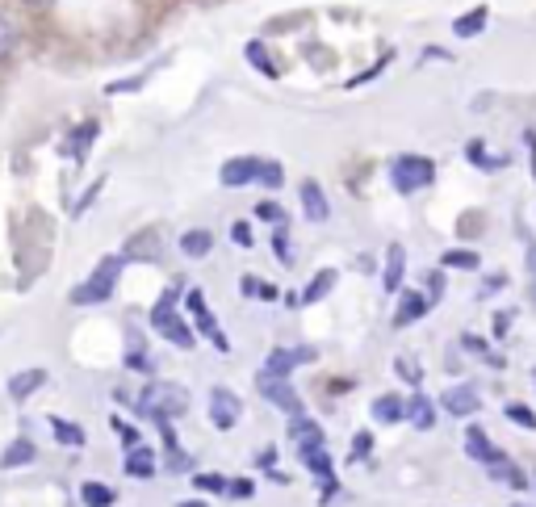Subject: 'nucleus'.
I'll return each mask as SVG.
<instances>
[{"mask_svg": "<svg viewBox=\"0 0 536 507\" xmlns=\"http://www.w3.org/2000/svg\"><path fill=\"white\" fill-rule=\"evenodd\" d=\"M441 264H444V269H461V273H474V269L482 264V256L474 252V247H449V252L441 256Z\"/></svg>", "mask_w": 536, "mask_h": 507, "instance_id": "obj_23", "label": "nucleus"}, {"mask_svg": "<svg viewBox=\"0 0 536 507\" xmlns=\"http://www.w3.org/2000/svg\"><path fill=\"white\" fill-rule=\"evenodd\" d=\"M427 298H444V273H427Z\"/></svg>", "mask_w": 536, "mask_h": 507, "instance_id": "obj_42", "label": "nucleus"}, {"mask_svg": "<svg viewBox=\"0 0 536 507\" xmlns=\"http://www.w3.org/2000/svg\"><path fill=\"white\" fill-rule=\"evenodd\" d=\"M511 328V311H503V315H495V336H507Z\"/></svg>", "mask_w": 536, "mask_h": 507, "instance_id": "obj_43", "label": "nucleus"}, {"mask_svg": "<svg viewBox=\"0 0 536 507\" xmlns=\"http://www.w3.org/2000/svg\"><path fill=\"white\" fill-rule=\"evenodd\" d=\"M93 138H96V122H84L76 135H71V143H68V151L76 155V160H84L88 155V147H93Z\"/></svg>", "mask_w": 536, "mask_h": 507, "instance_id": "obj_28", "label": "nucleus"}, {"mask_svg": "<svg viewBox=\"0 0 536 507\" xmlns=\"http://www.w3.org/2000/svg\"><path fill=\"white\" fill-rule=\"evenodd\" d=\"M193 486H197V495H227V474H214V470H206V474H193Z\"/></svg>", "mask_w": 536, "mask_h": 507, "instance_id": "obj_29", "label": "nucleus"}, {"mask_svg": "<svg viewBox=\"0 0 536 507\" xmlns=\"http://www.w3.org/2000/svg\"><path fill=\"white\" fill-rule=\"evenodd\" d=\"M402 277H407V252H402V244H390V252H385V269H382V286L390 289V294H399Z\"/></svg>", "mask_w": 536, "mask_h": 507, "instance_id": "obj_16", "label": "nucleus"}, {"mask_svg": "<svg viewBox=\"0 0 536 507\" xmlns=\"http://www.w3.org/2000/svg\"><path fill=\"white\" fill-rule=\"evenodd\" d=\"M482 26H486V9H474V13L457 17V21H453V34H457V38H469V34H478Z\"/></svg>", "mask_w": 536, "mask_h": 507, "instance_id": "obj_30", "label": "nucleus"}, {"mask_svg": "<svg viewBox=\"0 0 536 507\" xmlns=\"http://www.w3.org/2000/svg\"><path fill=\"white\" fill-rule=\"evenodd\" d=\"M273 252H276V261H281V264H293V247H289L285 227H276V231H273Z\"/></svg>", "mask_w": 536, "mask_h": 507, "instance_id": "obj_35", "label": "nucleus"}, {"mask_svg": "<svg viewBox=\"0 0 536 507\" xmlns=\"http://www.w3.org/2000/svg\"><path fill=\"white\" fill-rule=\"evenodd\" d=\"M80 499H84V507H113V499H118V495H113L110 486H101V482H84Z\"/></svg>", "mask_w": 536, "mask_h": 507, "instance_id": "obj_26", "label": "nucleus"}, {"mask_svg": "<svg viewBox=\"0 0 536 507\" xmlns=\"http://www.w3.org/2000/svg\"><path fill=\"white\" fill-rule=\"evenodd\" d=\"M180 252H185L189 261H206L210 252H214V231H206V227L185 231V235H180Z\"/></svg>", "mask_w": 536, "mask_h": 507, "instance_id": "obj_18", "label": "nucleus"}, {"mask_svg": "<svg viewBox=\"0 0 536 507\" xmlns=\"http://www.w3.org/2000/svg\"><path fill=\"white\" fill-rule=\"evenodd\" d=\"M511 507H532V503H511Z\"/></svg>", "mask_w": 536, "mask_h": 507, "instance_id": "obj_49", "label": "nucleus"}, {"mask_svg": "<svg viewBox=\"0 0 536 507\" xmlns=\"http://www.w3.org/2000/svg\"><path fill=\"white\" fill-rule=\"evenodd\" d=\"M248 59H252V63H256V68L264 71V76H276V68H273V59L264 55V46H260V42H248Z\"/></svg>", "mask_w": 536, "mask_h": 507, "instance_id": "obj_37", "label": "nucleus"}, {"mask_svg": "<svg viewBox=\"0 0 536 507\" xmlns=\"http://www.w3.org/2000/svg\"><path fill=\"white\" fill-rule=\"evenodd\" d=\"M407 420H411L419 432H427V428H436V407H432V398H411V411H407Z\"/></svg>", "mask_w": 536, "mask_h": 507, "instance_id": "obj_25", "label": "nucleus"}, {"mask_svg": "<svg viewBox=\"0 0 536 507\" xmlns=\"http://www.w3.org/2000/svg\"><path fill=\"white\" fill-rule=\"evenodd\" d=\"M13 51H17V26L4 13H0V63L13 55Z\"/></svg>", "mask_w": 536, "mask_h": 507, "instance_id": "obj_32", "label": "nucleus"}, {"mask_svg": "<svg viewBox=\"0 0 536 507\" xmlns=\"http://www.w3.org/2000/svg\"><path fill=\"white\" fill-rule=\"evenodd\" d=\"M177 507H210V503H206V499H180Z\"/></svg>", "mask_w": 536, "mask_h": 507, "instance_id": "obj_48", "label": "nucleus"}, {"mask_svg": "<svg viewBox=\"0 0 536 507\" xmlns=\"http://www.w3.org/2000/svg\"><path fill=\"white\" fill-rule=\"evenodd\" d=\"M152 328L164 336L168 344H177L180 353H189L193 348V328L180 319V311H177V302H172V294H164V298L155 302V311H152Z\"/></svg>", "mask_w": 536, "mask_h": 507, "instance_id": "obj_5", "label": "nucleus"}, {"mask_svg": "<svg viewBox=\"0 0 536 507\" xmlns=\"http://www.w3.org/2000/svg\"><path fill=\"white\" fill-rule=\"evenodd\" d=\"M503 415H507L515 428H524V432H536V411L528 407V403H507V407H503Z\"/></svg>", "mask_w": 536, "mask_h": 507, "instance_id": "obj_27", "label": "nucleus"}, {"mask_svg": "<svg viewBox=\"0 0 536 507\" xmlns=\"http://www.w3.org/2000/svg\"><path fill=\"white\" fill-rule=\"evenodd\" d=\"M532 382H536V370H532Z\"/></svg>", "mask_w": 536, "mask_h": 507, "instance_id": "obj_50", "label": "nucleus"}, {"mask_svg": "<svg viewBox=\"0 0 536 507\" xmlns=\"http://www.w3.org/2000/svg\"><path fill=\"white\" fill-rule=\"evenodd\" d=\"M268 478H273L276 486H289V474H281V470H268Z\"/></svg>", "mask_w": 536, "mask_h": 507, "instance_id": "obj_47", "label": "nucleus"}, {"mask_svg": "<svg viewBox=\"0 0 536 507\" xmlns=\"http://www.w3.org/2000/svg\"><path fill=\"white\" fill-rule=\"evenodd\" d=\"M34 457H38V449H34V440L17 436V440H9V449L0 453V466H4V470H17V466H29Z\"/></svg>", "mask_w": 536, "mask_h": 507, "instance_id": "obj_21", "label": "nucleus"}, {"mask_svg": "<svg viewBox=\"0 0 536 507\" xmlns=\"http://www.w3.org/2000/svg\"><path fill=\"white\" fill-rule=\"evenodd\" d=\"M394 373H399L402 382H411V386L424 382V370H419V365H415L411 357H399V361H394Z\"/></svg>", "mask_w": 536, "mask_h": 507, "instance_id": "obj_34", "label": "nucleus"}, {"mask_svg": "<svg viewBox=\"0 0 536 507\" xmlns=\"http://www.w3.org/2000/svg\"><path fill=\"white\" fill-rule=\"evenodd\" d=\"M365 453H373V432H357L352 436V461H365Z\"/></svg>", "mask_w": 536, "mask_h": 507, "instance_id": "obj_38", "label": "nucleus"}, {"mask_svg": "<svg viewBox=\"0 0 536 507\" xmlns=\"http://www.w3.org/2000/svg\"><path fill=\"white\" fill-rule=\"evenodd\" d=\"M432 311V298L419 294V289H402L399 294V306H394V328H411L419 319Z\"/></svg>", "mask_w": 536, "mask_h": 507, "instance_id": "obj_12", "label": "nucleus"}, {"mask_svg": "<svg viewBox=\"0 0 536 507\" xmlns=\"http://www.w3.org/2000/svg\"><path fill=\"white\" fill-rule=\"evenodd\" d=\"M231 239H235V247H256V244H252V227H248V222H231Z\"/></svg>", "mask_w": 536, "mask_h": 507, "instance_id": "obj_39", "label": "nucleus"}, {"mask_svg": "<svg viewBox=\"0 0 536 507\" xmlns=\"http://www.w3.org/2000/svg\"><path fill=\"white\" fill-rule=\"evenodd\" d=\"M260 164L264 160H252V155H235V160H227L219 172L222 189H243V185H252V180L260 177Z\"/></svg>", "mask_w": 536, "mask_h": 507, "instance_id": "obj_11", "label": "nucleus"}, {"mask_svg": "<svg viewBox=\"0 0 536 507\" xmlns=\"http://www.w3.org/2000/svg\"><path fill=\"white\" fill-rule=\"evenodd\" d=\"M126 474H130V478H138V482L155 478V453L147 449V445H135V449L126 453Z\"/></svg>", "mask_w": 536, "mask_h": 507, "instance_id": "obj_20", "label": "nucleus"}, {"mask_svg": "<svg viewBox=\"0 0 536 507\" xmlns=\"http://www.w3.org/2000/svg\"><path fill=\"white\" fill-rule=\"evenodd\" d=\"M310 361H315V348H273L260 370H268V373H293L298 365H310Z\"/></svg>", "mask_w": 536, "mask_h": 507, "instance_id": "obj_14", "label": "nucleus"}, {"mask_svg": "<svg viewBox=\"0 0 536 507\" xmlns=\"http://www.w3.org/2000/svg\"><path fill=\"white\" fill-rule=\"evenodd\" d=\"M243 420V398L227 390V386H214L210 390V424L219 428V432H231L235 424Z\"/></svg>", "mask_w": 536, "mask_h": 507, "instance_id": "obj_6", "label": "nucleus"}, {"mask_svg": "<svg viewBox=\"0 0 536 507\" xmlns=\"http://www.w3.org/2000/svg\"><path fill=\"white\" fill-rule=\"evenodd\" d=\"M441 411L453 420H469L474 411H482V390L478 386H449L441 395Z\"/></svg>", "mask_w": 536, "mask_h": 507, "instance_id": "obj_9", "label": "nucleus"}, {"mask_svg": "<svg viewBox=\"0 0 536 507\" xmlns=\"http://www.w3.org/2000/svg\"><path fill=\"white\" fill-rule=\"evenodd\" d=\"M264 185V189H281V185H285V168H281V160H264L260 164V177H256Z\"/></svg>", "mask_w": 536, "mask_h": 507, "instance_id": "obj_31", "label": "nucleus"}, {"mask_svg": "<svg viewBox=\"0 0 536 507\" xmlns=\"http://www.w3.org/2000/svg\"><path fill=\"white\" fill-rule=\"evenodd\" d=\"M138 411L160 420V424H172L189 411V390L177 382H152L143 395H138Z\"/></svg>", "mask_w": 536, "mask_h": 507, "instance_id": "obj_1", "label": "nucleus"}, {"mask_svg": "<svg viewBox=\"0 0 536 507\" xmlns=\"http://www.w3.org/2000/svg\"><path fill=\"white\" fill-rule=\"evenodd\" d=\"M273 461H276V449H264L260 457H256V466H260V470H268V466H273Z\"/></svg>", "mask_w": 536, "mask_h": 507, "instance_id": "obj_44", "label": "nucleus"}, {"mask_svg": "<svg viewBox=\"0 0 536 507\" xmlns=\"http://www.w3.org/2000/svg\"><path fill=\"white\" fill-rule=\"evenodd\" d=\"M302 466L310 470L315 478H331V457H327V449H323V453H315V457H306Z\"/></svg>", "mask_w": 536, "mask_h": 507, "instance_id": "obj_36", "label": "nucleus"}, {"mask_svg": "<svg viewBox=\"0 0 536 507\" xmlns=\"http://www.w3.org/2000/svg\"><path fill=\"white\" fill-rule=\"evenodd\" d=\"M528 160H532V177H536V135L528 130Z\"/></svg>", "mask_w": 536, "mask_h": 507, "instance_id": "obj_45", "label": "nucleus"}, {"mask_svg": "<svg viewBox=\"0 0 536 507\" xmlns=\"http://www.w3.org/2000/svg\"><path fill=\"white\" fill-rule=\"evenodd\" d=\"M407 411H411V403H407L402 395H377L373 398V420H377V424H402Z\"/></svg>", "mask_w": 536, "mask_h": 507, "instance_id": "obj_15", "label": "nucleus"}, {"mask_svg": "<svg viewBox=\"0 0 536 507\" xmlns=\"http://www.w3.org/2000/svg\"><path fill=\"white\" fill-rule=\"evenodd\" d=\"M42 386H46V370H21V373H13V378H9V386H4V390H9V398H13V403H26V398L34 395V390H42Z\"/></svg>", "mask_w": 536, "mask_h": 507, "instance_id": "obj_17", "label": "nucleus"}, {"mask_svg": "<svg viewBox=\"0 0 536 507\" xmlns=\"http://www.w3.org/2000/svg\"><path fill=\"white\" fill-rule=\"evenodd\" d=\"M122 256H105V261L93 269V277L84 281V286L71 289V302L76 306H93V302H105L113 294V286H118V273H122Z\"/></svg>", "mask_w": 536, "mask_h": 507, "instance_id": "obj_3", "label": "nucleus"}, {"mask_svg": "<svg viewBox=\"0 0 536 507\" xmlns=\"http://www.w3.org/2000/svg\"><path fill=\"white\" fill-rule=\"evenodd\" d=\"M51 432H55V440L59 445H68V449H84V445H88L84 428L68 424V420H59V415H51Z\"/></svg>", "mask_w": 536, "mask_h": 507, "instance_id": "obj_24", "label": "nucleus"}, {"mask_svg": "<svg viewBox=\"0 0 536 507\" xmlns=\"http://www.w3.org/2000/svg\"><path fill=\"white\" fill-rule=\"evenodd\" d=\"M252 491H256V486H252L248 478H239V482H227V495H231V499H252Z\"/></svg>", "mask_w": 536, "mask_h": 507, "instance_id": "obj_41", "label": "nucleus"}, {"mask_svg": "<svg viewBox=\"0 0 536 507\" xmlns=\"http://www.w3.org/2000/svg\"><path fill=\"white\" fill-rule=\"evenodd\" d=\"M461 445H466V457H474V461H482V466H499V461L507 457V453L499 449L495 440L486 436V432H482L478 424H469V428H466V436H461Z\"/></svg>", "mask_w": 536, "mask_h": 507, "instance_id": "obj_10", "label": "nucleus"}, {"mask_svg": "<svg viewBox=\"0 0 536 507\" xmlns=\"http://www.w3.org/2000/svg\"><path fill=\"white\" fill-rule=\"evenodd\" d=\"M491 478H495V482H507L511 491H528V482H532L520 466H511V457H503L499 466H491Z\"/></svg>", "mask_w": 536, "mask_h": 507, "instance_id": "obj_22", "label": "nucleus"}, {"mask_svg": "<svg viewBox=\"0 0 536 507\" xmlns=\"http://www.w3.org/2000/svg\"><path fill=\"white\" fill-rule=\"evenodd\" d=\"M432 180H436V164H432L427 155H399V160L390 164V185H394L402 197L427 189Z\"/></svg>", "mask_w": 536, "mask_h": 507, "instance_id": "obj_2", "label": "nucleus"}, {"mask_svg": "<svg viewBox=\"0 0 536 507\" xmlns=\"http://www.w3.org/2000/svg\"><path fill=\"white\" fill-rule=\"evenodd\" d=\"M289 440L298 445V457H302V461L327 449V436H323V428H318L310 415H293V420H289Z\"/></svg>", "mask_w": 536, "mask_h": 507, "instance_id": "obj_8", "label": "nucleus"}, {"mask_svg": "<svg viewBox=\"0 0 536 507\" xmlns=\"http://www.w3.org/2000/svg\"><path fill=\"white\" fill-rule=\"evenodd\" d=\"M185 311L193 315V323H197V331H206L210 336V344L219 348V353H231V344H227V336H222V328L214 323V315H210V302H206V294L202 289H189L185 294Z\"/></svg>", "mask_w": 536, "mask_h": 507, "instance_id": "obj_7", "label": "nucleus"}, {"mask_svg": "<svg viewBox=\"0 0 536 507\" xmlns=\"http://www.w3.org/2000/svg\"><path fill=\"white\" fill-rule=\"evenodd\" d=\"M461 348H466V353H474V357H491V353H486V340H482V336H461Z\"/></svg>", "mask_w": 536, "mask_h": 507, "instance_id": "obj_40", "label": "nucleus"}, {"mask_svg": "<svg viewBox=\"0 0 536 507\" xmlns=\"http://www.w3.org/2000/svg\"><path fill=\"white\" fill-rule=\"evenodd\" d=\"M524 264H528V273H532V277H536V244H532V247H528V256H524Z\"/></svg>", "mask_w": 536, "mask_h": 507, "instance_id": "obj_46", "label": "nucleus"}, {"mask_svg": "<svg viewBox=\"0 0 536 507\" xmlns=\"http://www.w3.org/2000/svg\"><path fill=\"white\" fill-rule=\"evenodd\" d=\"M256 219H260V222H273V227H281V222H285V210H281V202L264 197L260 206H256Z\"/></svg>", "mask_w": 536, "mask_h": 507, "instance_id": "obj_33", "label": "nucleus"}, {"mask_svg": "<svg viewBox=\"0 0 536 507\" xmlns=\"http://www.w3.org/2000/svg\"><path fill=\"white\" fill-rule=\"evenodd\" d=\"M335 281H340V273H335V269H318V273L310 277V286L298 294V302H302V306H315V302H323L331 289H335Z\"/></svg>", "mask_w": 536, "mask_h": 507, "instance_id": "obj_19", "label": "nucleus"}, {"mask_svg": "<svg viewBox=\"0 0 536 507\" xmlns=\"http://www.w3.org/2000/svg\"><path fill=\"white\" fill-rule=\"evenodd\" d=\"M256 390H260V398H268L276 411H285L289 420L293 415H306L302 398H298V390L289 386V373H268V370H256Z\"/></svg>", "mask_w": 536, "mask_h": 507, "instance_id": "obj_4", "label": "nucleus"}, {"mask_svg": "<svg viewBox=\"0 0 536 507\" xmlns=\"http://www.w3.org/2000/svg\"><path fill=\"white\" fill-rule=\"evenodd\" d=\"M298 202H302V214L310 222H327L331 219V202H327V193H323L318 180H302V185H298Z\"/></svg>", "mask_w": 536, "mask_h": 507, "instance_id": "obj_13", "label": "nucleus"}]
</instances>
